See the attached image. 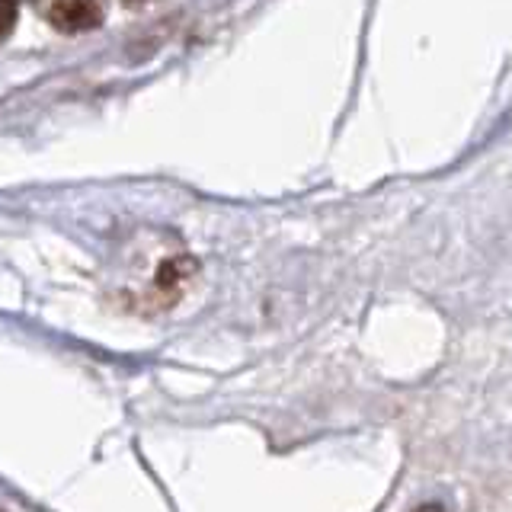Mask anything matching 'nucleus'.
I'll return each instance as SVG.
<instances>
[{"label":"nucleus","mask_w":512,"mask_h":512,"mask_svg":"<svg viewBox=\"0 0 512 512\" xmlns=\"http://www.w3.org/2000/svg\"><path fill=\"white\" fill-rule=\"evenodd\" d=\"M48 20L55 29L68 32H90L103 23V10L96 0H52V10H48Z\"/></svg>","instance_id":"1"},{"label":"nucleus","mask_w":512,"mask_h":512,"mask_svg":"<svg viewBox=\"0 0 512 512\" xmlns=\"http://www.w3.org/2000/svg\"><path fill=\"white\" fill-rule=\"evenodd\" d=\"M16 26V4L13 0H0V42H4Z\"/></svg>","instance_id":"2"},{"label":"nucleus","mask_w":512,"mask_h":512,"mask_svg":"<svg viewBox=\"0 0 512 512\" xmlns=\"http://www.w3.org/2000/svg\"><path fill=\"white\" fill-rule=\"evenodd\" d=\"M125 4H141V0H125Z\"/></svg>","instance_id":"3"}]
</instances>
